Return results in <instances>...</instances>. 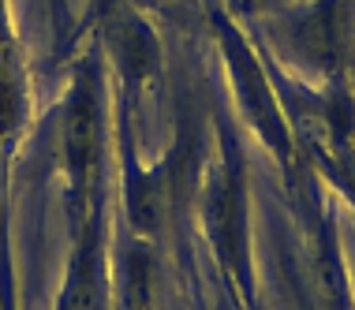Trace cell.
<instances>
[{
	"label": "cell",
	"instance_id": "6da1fadb",
	"mask_svg": "<svg viewBox=\"0 0 355 310\" xmlns=\"http://www.w3.org/2000/svg\"><path fill=\"white\" fill-rule=\"evenodd\" d=\"M105 56L94 45L71 64L68 90L56 109V157L75 221L105 198Z\"/></svg>",
	"mask_w": 355,
	"mask_h": 310
},
{
	"label": "cell",
	"instance_id": "7a4b0ae2",
	"mask_svg": "<svg viewBox=\"0 0 355 310\" xmlns=\"http://www.w3.org/2000/svg\"><path fill=\"white\" fill-rule=\"evenodd\" d=\"M220 157L198 180V221L217 250L220 269L251 295V269H247V164L236 142L232 123L220 116Z\"/></svg>",
	"mask_w": 355,
	"mask_h": 310
},
{
	"label": "cell",
	"instance_id": "3957f363",
	"mask_svg": "<svg viewBox=\"0 0 355 310\" xmlns=\"http://www.w3.org/2000/svg\"><path fill=\"white\" fill-rule=\"evenodd\" d=\"M206 15H209V31H214V42L220 49V60H225V71H228V83H232L239 109L251 120V128L262 135L266 146L281 157V164H292L295 135L284 120L281 98H277L273 79H270V67L262 64L251 37L243 34V26L236 23V15L225 4H209Z\"/></svg>",
	"mask_w": 355,
	"mask_h": 310
},
{
	"label": "cell",
	"instance_id": "277c9868",
	"mask_svg": "<svg viewBox=\"0 0 355 310\" xmlns=\"http://www.w3.org/2000/svg\"><path fill=\"white\" fill-rule=\"evenodd\" d=\"M284 42L295 60L318 71L325 86L344 79V56L352 45V4L348 0H311L303 15L284 26Z\"/></svg>",
	"mask_w": 355,
	"mask_h": 310
},
{
	"label": "cell",
	"instance_id": "5b68a950",
	"mask_svg": "<svg viewBox=\"0 0 355 310\" xmlns=\"http://www.w3.org/2000/svg\"><path fill=\"white\" fill-rule=\"evenodd\" d=\"M56 310H109V261H105V198L75 221V250Z\"/></svg>",
	"mask_w": 355,
	"mask_h": 310
},
{
	"label": "cell",
	"instance_id": "8992f818",
	"mask_svg": "<svg viewBox=\"0 0 355 310\" xmlns=\"http://www.w3.org/2000/svg\"><path fill=\"white\" fill-rule=\"evenodd\" d=\"M31 116V67L19 42L12 4L0 0V150H12Z\"/></svg>",
	"mask_w": 355,
	"mask_h": 310
},
{
	"label": "cell",
	"instance_id": "52a82bcc",
	"mask_svg": "<svg viewBox=\"0 0 355 310\" xmlns=\"http://www.w3.org/2000/svg\"><path fill=\"white\" fill-rule=\"evenodd\" d=\"M0 161H4V150H0ZM0 250H4V195H0Z\"/></svg>",
	"mask_w": 355,
	"mask_h": 310
}]
</instances>
